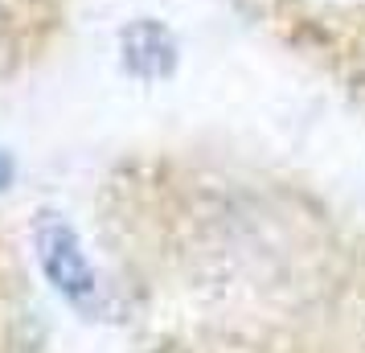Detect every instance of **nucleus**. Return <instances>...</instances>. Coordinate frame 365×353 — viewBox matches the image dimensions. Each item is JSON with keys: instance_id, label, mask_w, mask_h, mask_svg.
I'll return each instance as SVG.
<instances>
[{"instance_id": "nucleus-1", "label": "nucleus", "mask_w": 365, "mask_h": 353, "mask_svg": "<svg viewBox=\"0 0 365 353\" xmlns=\"http://www.w3.org/2000/svg\"><path fill=\"white\" fill-rule=\"evenodd\" d=\"M34 242H37V255H41V267L50 271L58 292H66L74 304H91L99 296V280H95V271L86 267V259L78 251V242H74L66 222L46 214V218L37 222Z\"/></svg>"}, {"instance_id": "nucleus-2", "label": "nucleus", "mask_w": 365, "mask_h": 353, "mask_svg": "<svg viewBox=\"0 0 365 353\" xmlns=\"http://www.w3.org/2000/svg\"><path fill=\"white\" fill-rule=\"evenodd\" d=\"M119 46H123V66L132 70L135 78H148L152 83V78L173 74V66H177V41L156 21H135V25H128L123 37H119Z\"/></svg>"}, {"instance_id": "nucleus-3", "label": "nucleus", "mask_w": 365, "mask_h": 353, "mask_svg": "<svg viewBox=\"0 0 365 353\" xmlns=\"http://www.w3.org/2000/svg\"><path fill=\"white\" fill-rule=\"evenodd\" d=\"M4 181H9V160L0 156V189H4Z\"/></svg>"}]
</instances>
